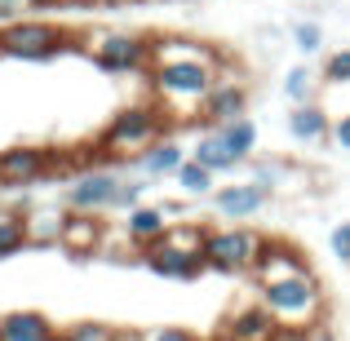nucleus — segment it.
<instances>
[{
	"label": "nucleus",
	"instance_id": "nucleus-1",
	"mask_svg": "<svg viewBox=\"0 0 350 341\" xmlns=\"http://www.w3.org/2000/svg\"><path fill=\"white\" fill-rule=\"evenodd\" d=\"M257 301L271 310V319L284 328V333H297L306 337L310 328L324 324V284H319L315 271H301L288 275V279H275L266 288H257Z\"/></svg>",
	"mask_w": 350,
	"mask_h": 341
},
{
	"label": "nucleus",
	"instance_id": "nucleus-2",
	"mask_svg": "<svg viewBox=\"0 0 350 341\" xmlns=\"http://www.w3.org/2000/svg\"><path fill=\"white\" fill-rule=\"evenodd\" d=\"M222 76V58H191V62H155L146 71L151 94L169 111H200Z\"/></svg>",
	"mask_w": 350,
	"mask_h": 341
},
{
	"label": "nucleus",
	"instance_id": "nucleus-3",
	"mask_svg": "<svg viewBox=\"0 0 350 341\" xmlns=\"http://www.w3.org/2000/svg\"><path fill=\"white\" fill-rule=\"evenodd\" d=\"M160 137H169L164 107L160 103H137V107H124V111H116L107 120V128L98 133V146L111 151L116 160H133V155H142Z\"/></svg>",
	"mask_w": 350,
	"mask_h": 341
},
{
	"label": "nucleus",
	"instance_id": "nucleus-4",
	"mask_svg": "<svg viewBox=\"0 0 350 341\" xmlns=\"http://www.w3.org/2000/svg\"><path fill=\"white\" fill-rule=\"evenodd\" d=\"M0 44H5V58L18 62H53L58 53L80 49V36L67 27L49 23V18H18V23L0 27Z\"/></svg>",
	"mask_w": 350,
	"mask_h": 341
},
{
	"label": "nucleus",
	"instance_id": "nucleus-5",
	"mask_svg": "<svg viewBox=\"0 0 350 341\" xmlns=\"http://www.w3.org/2000/svg\"><path fill=\"white\" fill-rule=\"evenodd\" d=\"M80 49L94 58L98 71L107 76H137L151 71V36L137 31H89L80 36Z\"/></svg>",
	"mask_w": 350,
	"mask_h": 341
},
{
	"label": "nucleus",
	"instance_id": "nucleus-6",
	"mask_svg": "<svg viewBox=\"0 0 350 341\" xmlns=\"http://www.w3.org/2000/svg\"><path fill=\"white\" fill-rule=\"evenodd\" d=\"M266 248V235L253 226H208V239H204V266L217 275H248L257 266Z\"/></svg>",
	"mask_w": 350,
	"mask_h": 341
},
{
	"label": "nucleus",
	"instance_id": "nucleus-7",
	"mask_svg": "<svg viewBox=\"0 0 350 341\" xmlns=\"http://www.w3.org/2000/svg\"><path fill=\"white\" fill-rule=\"evenodd\" d=\"M120 187H124V173L120 169H89L67 178L62 187V208L67 213H116L120 204Z\"/></svg>",
	"mask_w": 350,
	"mask_h": 341
},
{
	"label": "nucleus",
	"instance_id": "nucleus-8",
	"mask_svg": "<svg viewBox=\"0 0 350 341\" xmlns=\"http://www.w3.org/2000/svg\"><path fill=\"white\" fill-rule=\"evenodd\" d=\"M0 178H5L9 191H27L44 178H58V151L36 142L9 146V151H0Z\"/></svg>",
	"mask_w": 350,
	"mask_h": 341
},
{
	"label": "nucleus",
	"instance_id": "nucleus-9",
	"mask_svg": "<svg viewBox=\"0 0 350 341\" xmlns=\"http://www.w3.org/2000/svg\"><path fill=\"white\" fill-rule=\"evenodd\" d=\"M271 204V187H262V182L244 178V182H231V187H217L213 195H208V208H213V217H222V222H253L262 208Z\"/></svg>",
	"mask_w": 350,
	"mask_h": 341
},
{
	"label": "nucleus",
	"instance_id": "nucleus-10",
	"mask_svg": "<svg viewBox=\"0 0 350 341\" xmlns=\"http://www.w3.org/2000/svg\"><path fill=\"white\" fill-rule=\"evenodd\" d=\"M222 341H280V324L262 301H239L222 324Z\"/></svg>",
	"mask_w": 350,
	"mask_h": 341
},
{
	"label": "nucleus",
	"instance_id": "nucleus-11",
	"mask_svg": "<svg viewBox=\"0 0 350 341\" xmlns=\"http://www.w3.org/2000/svg\"><path fill=\"white\" fill-rule=\"evenodd\" d=\"M301 271H310V262L301 257V248L284 244V239H266L262 257H257V266H253L248 275H253V284H257V288H266V284L288 279V275H301Z\"/></svg>",
	"mask_w": 350,
	"mask_h": 341
},
{
	"label": "nucleus",
	"instance_id": "nucleus-12",
	"mask_svg": "<svg viewBox=\"0 0 350 341\" xmlns=\"http://www.w3.org/2000/svg\"><path fill=\"white\" fill-rule=\"evenodd\" d=\"M169 226H173V222H169V213H164L160 204H137V208H129V213H124V222H120V235H124L129 248L142 257L151 244H160Z\"/></svg>",
	"mask_w": 350,
	"mask_h": 341
},
{
	"label": "nucleus",
	"instance_id": "nucleus-13",
	"mask_svg": "<svg viewBox=\"0 0 350 341\" xmlns=\"http://www.w3.org/2000/svg\"><path fill=\"white\" fill-rule=\"evenodd\" d=\"M146 271L160 275V279H200L208 271L204 266V253H182V248H164V244H151L142 253Z\"/></svg>",
	"mask_w": 350,
	"mask_h": 341
},
{
	"label": "nucleus",
	"instance_id": "nucleus-14",
	"mask_svg": "<svg viewBox=\"0 0 350 341\" xmlns=\"http://www.w3.org/2000/svg\"><path fill=\"white\" fill-rule=\"evenodd\" d=\"M103 244H107V222H98V213H67L62 248L71 257H94Z\"/></svg>",
	"mask_w": 350,
	"mask_h": 341
},
{
	"label": "nucleus",
	"instance_id": "nucleus-15",
	"mask_svg": "<svg viewBox=\"0 0 350 341\" xmlns=\"http://www.w3.org/2000/svg\"><path fill=\"white\" fill-rule=\"evenodd\" d=\"M244 111H248V89L239 85V80H226V76H217L213 94H208V98H204V107H200V115H204V120H213V124L239 120Z\"/></svg>",
	"mask_w": 350,
	"mask_h": 341
},
{
	"label": "nucleus",
	"instance_id": "nucleus-16",
	"mask_svg": "<svg viewBox=\"0 0 350 341\" xmlns=\"http://www.w3.org/2000/svg\"><path fill=\"white\" fill-rule=\"evenodd\" d=\"M182 160H187V151H182L178 137H160V142H151L142 155H133L129 164H133L137 178H173Z\"/></svg>",
	"mask_w": 350,
	"mask_h": 341
},
{
	"label": "nucleus",
	"instance_id": "nucleus-17",
	"mask_svg": "<svg viewBox=\"0 0 350 341\" xmlns=\"http://www.w3.org/2000/svg\"><path fill=\"white\" fill-rule=\"evenodd\" d=\"M62 328L40 310H9L0 315V341H58Z\"/></svg>",
	"mask_w": 350,
	"mask_h": 341
},
{
	"label": "nucleus",
	"instance_id": "nucleus-18",
	"mask_svg": "<svg viewBox=\"0 0 350 341\" xmlns=\"http://www.w3.org/2000/svg\"><path fill=\"white\" fill-rule=\"evenodd\" d=\"M27 222V248H62V226H67V208L53 204H36Z\"/></svg>",
	"mask_w": 350,
	"mask_h": 341
},
{
	"label": "nucleus",
	"instance_id": "nucleus-19",
	"mask_svg": "<svg viewBox=\"0 0 350 341\" xmlns=\"http://www.w3.org/2000/svg\"><path fill=\"white\" fill-rule=\"evenodd\" d=\"M284 124H288V137H297V142H328L333 137V120L319 103H297Z\"/></svg>",
	"mask_w": 350,
	"mask_h": 341
},
{
	"label": "nucleus",
	"instance_id": "nucleus-20",
	"mask_svg": "<svg viewBox=\"0 0 350 341\" xmlns=\"http://www.w3.org/2000/svg\"><path fill=\"white\" fill-rule=\"evenodd\" d=\"M191 58H222V53L208 49L204 40H191V36H151V67L155 62H191Z\"/></svg>",
	"mask_w": 350,
	"mask_h": 341
},
{
	"label": "nucleus",
	"instance_id": "nucleus-21",
	"mask_svg": "<svg viewBox=\"0 0 350 341\" xmlns=\"http://www.w3.org/2000/svg\"><path fill=\"white\" fill-rule=\"evenodd\" d=\"M191 160H200L204 169H213V173H235V169H244V160H239V155L213 133V128H208V133L200 137L196 146H191Z\"/></svg>",
	"mask_w": 350,
	"mask_h": 341
},
{
	"label": "nucleus",
	"instance_id": "nucleus-22",
	"mask_svg": "<svg viewBox=\"0 0 350 341\" xmlns=\"http://www.w3.org/2000/svg\"><path fill=\"white\" fill-rule=\"evenodd\" d=\"M213 182H217V173L204 169L200 160H191V155L178 164V173H173V187H178V195H187V200H208L217 191Z\"/></svg>",
	"mask_w": 350,
	"mask_h": 341
},
{
	"label": "nucleus",
	"instance_id": "nucleus-23",
	"mask_svg": "<svg viewBox=\"0 0 350 341\" xmlns=\"http://www.w3.org/2000/svg\"><path fill=\"white\" fill-rule=\"evenodd\" d=\"M213 133L222 137L226 146H231V151L239 155V160H253V151H257V124L248 115H239V120H226V124H213Z\"/></svg>",
	"mask_w": 350,
	"mask_h": 341
},
{
	"label": "nucleus",
	"instance_id": "nucleus-24",
	"mask_svg": "<svg viewBox=\"0 0 350 341\" xmlns=\"http://www.w3.org/2000/svg\"><path fill=\"white\" fill-rule=\"evenodd\" d=\"M204 239H208V226H200V222H173L169 230H164V239L160 244L164 248H182V253H204Z\"/></svg>",
	"mask_w": 350,
	"mask_h": 341
},
{
	"label": "nucleus",
	"instance_id": "nucleus-25",
	"mask_svg": "<svg viewBox=\"0 0 350 341\" xmlns=\"http://www.w3.org/2000/svg\"><path fill=\"white\" fill-rule=\"evenodd\" d=\"M23 248H27V222L18 213H5V208H0V262L18 257Z\"/></svg>",
	"mask_w": 350,
	"mask_h": 341
},
{
	"label": "nucleus",
	"instance_id": "nucleus-26",
	"mask_svg": "<svg viewBox=\"0 0 350 341\" xmlns=\"http://www.w3.org/2000/svg\"><path fill=\"white\" fill-rule=\"evenodd\" d=\"M284 98H288L293 107L315 103V71L310 67H288V76H284Z\"/></svg>",
	"mask_w": 350,
	"mask_h": 341
},
{
	"label": "nucleus",
	"instance_id": "nucleus-27",
	"mask_svg": "<svg viewBox=\"0 0 350 341\" xmlns=\"http://www.w3.org/2000/svg\"><path fill=\"white\" fill-rule=\"evenodd\" d=\"M120 328L111 324H94V319H85V324H67L58 333V341H116Z\"/></svg>",
	"mask_w": 350,
	"mask_h": 341
},
{
	"label": "nucleus",
	"instance_id": "nucleus-28",
	"mask_svg": "<svg viewBox=\"0 0 350 341\" xmlns=\"http://www.w3.org/2000/svg\"><path fill=\"white\" fill-rule=\"evenodd\" d=\"M324 85H350V44L324 58Z\"/></svg>",
	"mask_w": 350,
	"mask_h": 341
},
{
	"label": "nucleus",
	"instance_id": "nucleus-29",
	"mask_svg": "<svg viewBox=\"0 0 350 341\" xmlns=\"http://www.w3.org/2000/svg\"><path fill=\"white\" fill-rule=\"evenodd\" d=\"M293 44L301 53H319L324 49V27L319 23H293Z\"/></svg>",
	"mask_w": 350,
	"mask_h": 341
},
{
	"label": "nucleus",
	"instance_id": "nucleus-30",
	"mask_svg": "<svg viewBox=\"0 0 350 341\" xmlns=\"http://www.w3.org/2000/svg\"><path fill=\"white\" fill-rule=\"evenodd\" d=\"M328 248H333V257L350 271V217L346 222H337L333 230H328Z\"/></svg>",
	"mask_w": 350,
	"mask_h": 341
},
{
	"label": "nucleus",
	"instance_id": "nucleus-31",
	"mask_svg": "<svg viewBox=\"0 0 350 341\" xmlns=\"http://www.w3.org/2000/svg\"><path fill=\"white\" fill-rule=\"evenodd\" d=\"M40 9V0H0V27L18 23V18H31Z\"/></svg>",
	"mask_w": 350,
	"mask_h": 341
},
{
	"label": "nucleus",
	"instance_id": "nucleus-32",
	"mask_svg": "<svg viewBox=\"0 0 350 341\" xmlns=\"http://www.w3.org/2000/svg\"><path fill=\"white\" fill-rule=\"evenodd\" d=\"M142 178H124V187H120V213H129V208H137V204H142Z\"/></svg>",
	"mask_w": 350,
	"mask_h": 341
},
{
	"label": "nucleus",
	"instance_id": "nucleus-33",
	"mask_svg": "<svg viewBox=\"0 0 350 341\" xmlns=\"http://www.w3.org/2000/svg\"><path fill=\"white\" fill-rule=\"evenodd\" d=\"M142 341H200L196 333H187V328H155L151 337L142 333Z\"/></svg>",
	"mask_w": 350,
	"mask_h": 341
},
{
	"label": "nucleus",
	"instance_id": "nucleus-34",
	"mask_svg": "<svg viewBox=\"0 0 350 341\" xmlns=\"http://www.w3.org/2000/svg\"><path fill=\"white\" fill-rule=\"evenodd\" d=\"M333 142H337V146H342V151L350 155V111L333 120Z\"/></svg>",
	"mask_w": 350,
	"mask_h": 341
},
{
	"label": "nucleus",
	"instance_id": "nucleus-35",
	"mask_svg": "<svg viewBox=\"0 0 350 341\" xmlns=\"http://www.w3.org/2000/svg\"><path fill=\"white\" fill-rule=\"evenodd\" d=\"M160 208L169 213V222H173V217H187V213H191V200H187V195H178V200H160Z\"/></svg>",
	"mask_w": 350,
	"mask_h": 341
},
{
	"label": "nucleus",
	"instance_id": "nucleus-36",
	"mask_svg": "<svg viewBox=\"0 0 350 341\" xmlns=\"http://www.w3.org/2000/svg\"><path fill=\"white\" fill-rule=\"evenodd\" d=\"M85 5H98V0H40V9H85Z\"/></svg>",
	"mask_w": 350,
	"mask_h": 341
},
{
	"label": "nucleus",
	"instance_id": "nucleus-37",
	"mask_svg": "<svg viewBox=\"0 0 350 341\" xmlns=\"http://www.w3.org/2000/svg\"><path fill=\"white\" fill-rule=\"evenodd\" d=\"M5 191H9V187H5V178H0V195H5Z\"/></svg>",
	"mask_w": 350,
	"mask_h": 341
},
{
	"label": "nucleus",
	"instance_id": "nucleus-38",
	"mask_svg": "<svg viewBox=\"0 0 350 341\" xmlns=\"http://www.w3.org/2000/svg\"><path fill=\"white\" fill-rule=\"evenodd\" d=\"M0 58H5V44H0Z\"/></svg>",
	"mask_w": 350,
	"mask_h": 341
}]
</instances>
